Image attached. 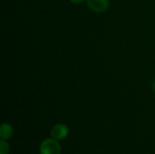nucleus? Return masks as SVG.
<instances>
[{
    "mask_svg": "<svg viewBox=\"0 0 155 154\" xmlns=\"http://www.w3.org/2000/svg\"><path fill=\"white\" fill-rule=\"evenodd\" d=\"M62 146L59 141L49 137L43 140L39 145V154H61Z\"/></svg>",
    "mask_w": 155,
    "mask_h": 154,
    "instance_id": "nucleus-1",
    "label": "nucleus"
},
{
    "mask_svg": "<svg viewBox=\"0 0 155 154\" xmlns=\"http://www.w3.org/2000/svg\"><path fill=\"white\" fill-rule=\"evenodd\" d=\"M69 128L64 123H56L54 125L50 130V137L57 140V141H63L66 139L69 135Z\"/></svg>",
    "mask_w": 155,
    "mask_h": 154,
    "instance_id": "nucleus-2",
    "label": "nucleus"
},
{
    "mask_svg": "<svg viewBox=\"0 0 155 154\" xmlns=\"http://www.w3.org/2000/svg\"><path fill=\"white\" fill-rule=\"evenodd\" d=\"M88 7L96 13H102L108 9L110 0H87Z\"/></svg>",
    "mask_w": 155,
    "mask_h": 154,
    "instance_id": "nucleus-3",
    "label": "nucleus"
},
{
    "mask_svg": "<svg viewBox=\"0 0 155 154\" xmlns=\"http://www.w3.org/2000/svg\"><path fill=\"white\" fill-rule=\"evenodd\" d=\"M14 135V127L8 123H3L0 125V139L8 141Z\"/></svg>",
    "mask_w": 155,
    "mask_h": 154,
    "instance_id": "nucleus-4",
    "label": "nucleus"
},
{
    "mask_svg": "<svg viewBox=\"0 0 155 154\" xmlns=\"http://www.w3.org/2000/svg\"><path fill=\"white\" fill-rule=\"evenodd\" d=\"M10 145L5 140L0 139V154H9Z\"/></svg>",
    "mask_w": 155,
    "mask_h": 154,
    "instance_id": "nucleus-5",
    "label": "nucleus"
},
{
    "mask_svg": "<svg viewBox=\"0 0 155 154\" xmlns=\"http://www.w3.org/2000/svg\"><path fill=\"white\" fill-rule=\"evenodd\" d=\"M71 3H73V4H82V3H84L85 0H69Z\"/></svg>",
    "mask_w": 155,
    "mask_h": 154,
    "instance_id": "nucleus-6",
    "label": "nucleus"
},
{
    "mask_svg": "<svg viewBox=\"0 0 155 154\" xmlns=\"http://www.w3.org/2000/svg\"><path fill=\"white\" fill-rule=\"evenodd\" d=\"M153 90L155 91V80L153 81Z\"/></svg>",
    "mask_w": 155,
    "mask_h": 154,
    "instance_id": "nucleus-7",
    "label": "nucleus"
}]
</instances>
